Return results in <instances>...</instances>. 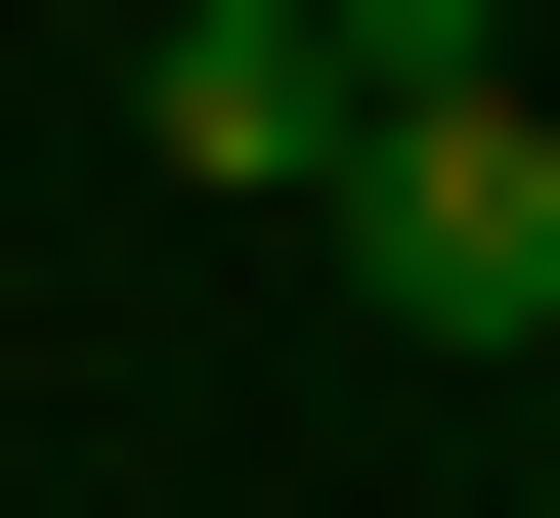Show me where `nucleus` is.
<instances>
[{
  "label": "nucleus",
  "instance_id": "obj_1",
  "mask_svg": "<svg viewBox=\"0 0 560 518\" xmlns=\"http://www.w3.org/2000/svg\"><path fill=\"white\" fill-rule=\"evenodd\" d=\"M346 260H388V346H560V130L517 87H388L346 130Z\"/></svg>",
  "mask_w": 560,
  "mask_h": 518
},
{
  "label": "nucleus",
  "instance_id": "obj_2",
  "mask_svg": "<svg viewBox=\"0 0 560 518\" xmlns=\"http://www.w3.org/2000/svg\"><path fill=\"white\" fill-rule=\"evenodd\" d=\"M130 130H173V173H346V0H173Z\"/></svg>",
  "mask_w": 560,
  "mask_h": 518
}]
</instances>
